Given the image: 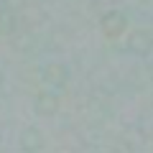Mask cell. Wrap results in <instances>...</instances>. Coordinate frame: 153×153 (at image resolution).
<instances>
[{"mask_svg":"<svg viewBox=\"0 0 153 153\" xmlns=\"http://www.w3.org/2000/svg\"><path fill=\"white\" fill-rule=\"evenodd\" d=\"M21 148L26 153H36L38 148H41V133L36 130H26V135L21 138Z\"/></svg>","mask_w":153,"mask_h":153,"instance_id":"obj_1","label":"cell"}]
</instances>
